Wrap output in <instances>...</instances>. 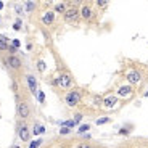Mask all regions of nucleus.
Here are the masks:
<instances>
[{
    "label": "nucleus",
    "instance_id": "f257e3e1",
    "mask_svg": "<svg viewBox=\"0 0 148 148\" xmlns=\"http://www.w3.org/2000/svg\"><path fill=\"white\" fill-rule=\"evenodd\" d=\"M52 84L56 85V87H60L61 90H69L74 85V81H73V76H71L69 73H61L53 79Z\"/></svg>",
    "mask_w": 148,
    "mask_h": 148
},
{
    "label": "nucleus",
    "instance_id": "f03ea898",
    "mask_svg": "<svg viewBox=\"0 0 148 148\" xmlns=\"http://www.w3.org/2000/svg\"><path fill=\"white\" fill-rule=\"evenodd\" d=\"M81 101H82V92L77 90V89L69 90V92L64 95V103H66V106H69V108H76Z\"/></svg>",
    "mask_w": 148,
    "mask_h": 148
},
{
    "label": "nucleus",
    "instance_id": "7ed1b4c3",
    "mask_svg": "<svg viewBox=\"0 0 148 148\" xmlns=\"http://www.w3.org/2000/svg\"><path fill=\"white\" fill-rule=\"evenodd\" d=\"M16 134H18V137L21 142H29L31 138V129L27 126L26 122H18V126H16Z\"/></svg>",
    "mask_w": 148,
    "mask_h": 148
},
{
    "label": "nucleus",
    "instance_id": "20e7f679",
    "mask_svg": "<svg viewBox=\"0 0 148 148\" xmlns=\"http://www.w3.org/2000/svg\"><path fill=\"white\" fill-rule=\"evenodd\" d=\"M16 114L21 121H26L31 116V106L27 101H18V106H16Z\"/></svg>",
    "mask_w": 148,
    "mask_h": 148
},
{
    "label": "nucleus",
    "instance_id": "39448f33",
    "mask_svg": "<svg viewBox=\"0 0 148 148\" xmlns=\"http://www.w3.org/2000/svg\"><path fill=\"white\" fill-rule=\"evenodd\" d=\"M3 63H5V66H7V68H10V69H13V71H19L23 68L21 58H18L16 55H8L7 58L3 60Z\"/></svg>",
    "mask_w": 148,
    "mask_h": 148
},
{
    "label": "nucleus",
    "instance_id": "423d86ee",
    "mask_svg": "<svg viewBox=\"0 0 148 148\" xmlns=\"http://www.w3.org/2000/svg\"><path fill=\"white\" fill-rule=\"evenodd\" d=\"M64 21L66 23H76L81 18V13H79V7H68V10L64 11L63 15Z\"/></svg>",
    "mask_w": 148,
    "mask_h": 148
},
{
    "label": "nucleus",
    "instance_id": "0eeeda50",
    "mask_svg": "<svg viewBox=\"0 0 148 148\" xmlns=\"http://www.w3.org/2000/svg\"><path fill=\"white\" fill-rule=\"evenodd\" d=\"M79 13H81V18L84 19V21H90L93 16V8L90 3H84L81 8H79Z\"/></svg>",
    "mask_w": 148,
    "mask_h": 148
},
{
    "label": "nucleus",
    "instance_id": "6e6552de",
    "mask_svg": "<svg viewBox=\"0 0 148 148\" xmlns=\"http://www.w3.org/2000/svg\"><path fill=\"white\" fill-rule=\"evenodd\" d=\"M24 81H26V85H27V89H29V92L34 93V95H37V79H36V76L26 74V76H24Z\"/></svg>",
    "mask_w": 148,
    "mask_h": 148
},
{
    "label": "nucleus",
    "instance_id": "1a4fd4ad",
    "mask_svg": "<svg viewBox=\"0 0 148 148\" xmlns=\"http://www.w3.org/2000/svg\"><path fill=\"white\" fill-rule=\"evenodd\" d=\"M126 77H127V81H129L130 84L137 85L138 82L142 81V73H140V71H137V69H129V71H127V74H126Z\"/></svg>",
    "mask_w": 148,
    "mask_h": 148
},
{
    "label": "nucleus",
    "instance_id": "9d476101",
    "mask_svg": "<svg viewBox=\"0 0 148 148\" xmlns=\"http://www.w3.org/2000/svg\"><path fill=\"white\" fill-rule=\"evenodd\" d=\"M42 23H44L45 26H52L53 23H55V11L53 10H47L42 15Z\"/></svg>",
    "mask_w": 148,
    "mask_h": 148
},
{
    "label": "nucleus",
    "instance_id": "9b49d317",
    "mask_svg": "<svg viewBox=\"0 0 148 148\" xmlns=\"http://www.w3.org/2000/svg\"><path fill=\"white\" fill-rule=\"evenodd\" d=\"M66 10H68L66 2H58V3H55V7H53V11H55V13H60V15H64Z\"/></svg>",
    "mask_w": 148,
    "mask_h": 148
},
{
    "label": "nucleus",
    "instance_id": "f8f14e48",
    "mask_svg": "<svg viewBox=\"0 0 148 148\" xmlns=\"http://www.w3.org/2000/svg\"><path fill=\"white\" fill-rule=\"evenodd\" d=\"M116 101H118V98H116V97H106V98H103V105H105V106H108V108L114 106Z\"/></svg>",
    "mask_w": 148,
    "mask_h": 148
},
{
    "label": "nucleus",
    "instance_id": "ddd939ff",
    "mask_svg": "<svg viewBox=\"0 0 148 148\" xmlns=\"http://www.w3.org/2000/svg\"><path fill=\"white\" fill-rule=\"evenodd\" d=\"M8 39L5 36H0V52H5V50H8Z\"/></svg>",
    "mask_w": 148,
    "mask_h": 148
},
{
    "label": "nucleus",
    "instance_id": "4468645a",
    "mask_svg": "<svg viewBox=\"0 0 148 148\" xmlns=\"http://www.w3.org/2000/svg\"><path fill=\"white\" fill-rule=\"evenodd\" d=\"M36 8H37L36 2H26V3H24V10H26L27 13H34V11H36Z\"/></svg>",
    "mask_w": 148,
    "mask_h": 148
},
{
    "label": "nucleus",
    "instance_id": "2eb2a0df",
    "mask_svg": "<svg viewBox=\"0 0 148 148\" xmlns=\"http://www.w3.org/2000/svg\"><path fill=\"white\" fill-rule=\"evenodd\" d=\"M42 143H44V140H42V138L39 137V138H36V140H32V142H31V143H29V147H27V148H39Z\"/></svg>",
    "mask_w": 148,
    "mask_h": 148
},
{
    "label": "nucleus",
    "instance_id": "dca6fc26",
    "mask_svg": "<svg viewBox=\"0 0 148 148\" xmlns=\"http://www.w3.org/2000/svg\"><path fill=\"white\" fill-rule=\"evenodd\" d=\"M118 93L119 95H129V93H132V89H130V87H121V89L118 90Z\"/></svg>",
    "mask_w": 148,
    "mask_h": 148
},
{
    "label": "nucleus",
    "instance_id": "f3484780",
    "mask_svg": "<svg viewBox=\"0 0 148 148\" xmlns=\"http://www.w3.org/2000/svg\"><path fill=\"white\" fill-rule=\"evenodd\" d=\"M42 132H45V127L40 126V124L37 122L36 126H34V134H36V135H39V134H42Z\"/></svg>",
    "mask_w": 148,
    "mask_h": 148
},
{
    "label": "nucleus",
    "instance_id": "a211bd4d",
    "mask_svg": "<svg viewBox=\"0 0 148 148\" xmlns=\"http://www.w3.org/2000/svg\"><path fill=\"white\" fill-rule=\"evenodd\" d=\"M45 68H47L45 66V61L44 60H39V61H37V69H39V73H44Z\"/></svg>",
    "mask_w": 148,
    "mask_h": 148
},
{
    "label": "nucleus",
    "instance_id": "6ab92c4d",
    "mask_svg": "<svg viewBox=\"0 0 148 148\" xmlns=\"http://www.w3.org/2000/svg\"><path fill=\"white\" fill-rule=\"evenodd\" d=\"M93 105H95V106H100V105H103V98H101L100 95H95V97H93Z\"/></svg>",
    "mask_w": 148,
    "mask_h": 148
},
{
    "label": "nucleus",
    "instance_id": "aec40b11",
    "mask_svg": "<svg viewBox=\"0 0 148 148\" xmlns=\"http://www.w3.org/2000/svg\"><path fill=\"white\" fill-rule=\"evenodd\" d=\"M89 129H90V126H89V124H82V126L77 129V132H79V134H82V132H87Z\"/></svg>",
    "mask_w": 148,
    "mask_h": 148
},
{
    "label": "nucleus",
    "instance_id": "412c9836",
    "mask_svg": "<svg viewBox=\"0 0 148 148\" xmlns=\"http://www.w3.org/2000/svg\"><path fill=\"white\" fill-rule=\"evenodd\" d=\"M95 5H97L98 8H101V10H105V8H106L110 3H108V2H101V0H100V2H95Z\"/></svg>",
    "mask_w": 148,
    "mask_h": 148
},
{
    "label": "nucleus",
    "instance_id": "4be33fe9",
    "mask_svg": "<svg viewBox=\"0 0 148 148\" xmlns=\"http://www.w3.org/2000/svg\"><path fill=\"white\" fill-rule=\"evenodd\" d=\"M106 122H110V118H100L97 119V126H101V124H106Z\"/></svg>",
    "mask_w": 148,
    "mask_h": 148
},
{
    "label": "nucleus",
    "instance_id": "5701e85b",
    "mask_svg": "<svg viewBox=\"0 0 148 148\" xmlns=\"http://www.w3.org/2000/svg\"><path fill=\"white\" fill-rule=\"evenodd\" d=\"M37 100L40 101V103H44V101H45V95H44V92H40V90L37 92Z\"/></svg>",
    "mask_w": 148,
    "mask_h": 148
},
{
    "label": "nucleus",
    "instance_id": "b1692460",
    "mask_svg": "<svg viewBox=\"0 0 148 148\" xmlns=\"http://www.w3.org/2000/svg\"><path fill=\"white\" fill-rule=\"evenodd\" d=\"M8 53H10V55H16V52H18V48H15L13 47V45H10V47H8V50H7Z\"/></svg>",
    "mask_w": 148,
    "mask_h": 148
},
{
    "label": "nucleus",
    "instance_id": "393cba45",
    "mask_svg": "<svg viewBox=\"0 0 148 148\" xmlns=\"http://www.w3.org/2000/svg\"><path fill=\"white\" fill-rule=\"evenodd\" d=\"M63 126H64V127H69V129H71V127L76 126V122H74V121H64V122H63Z\"/></svg>",
    "mask_w": 148,
    "mask_h": 148
},
{
    "label": "nucleus",
    "instance_id": "a878e982",
    "mask_svg": "<svg viewBox=\"0 0 148 148\" xmlns=\"http://www.w3.org/2000/svg\"><path fill=\"white\" fill-rule=\"evenodd\" d=\"M13 29H15V31H19V29H21V19H16V23L13 24Z\"/></svg>",
    "mask_w": 148,
    "mask_h": 148
},
{
    "label": "nucleus",
    "instance_id": "bb28decb",
    "mask_svg": "<svg viewBox=\"0 0 148 148\" xmlns=\"http://www.w3.org/2000/svg\"><path fill=\"white\" fill-rule=\"evenodd\" d=\"M69 132H71L69 127H61V129H60V134H61V135H66V134H69Z\"/></svg>",
    "mask_w": 148,
    "mask_h": 148
},
{
    "label": "nucleus",
    "instance_id": "cd10ccee",
    "mask_svg": "<svg viewBox=\"0 0 148 148\" xmlns=\"http://www.w3.org/2000/svg\"><path fill=\"white\" fill-rule=\"evenodd\" d=\"M81 119H82V113H76L73 121H74V122H81Z\"/></svg>",
    "mask_w": 148,
    "mask_h": 148
},
{
    "label": "nucleus",
    "instance_id": "c85d7f7f",
    "mask_svg": "<svg viewBox=\"0 0 148 148\" xmlns=\"http://www.w3.org/2000/svg\"><path fill=\"white\" fill-rule=\"evenodd\" d=\"M129 132H130V129H121V130H119V134H121V135H127Z\"/></svg>",
    "mask_w": 148,
    "mask_h": 148
},
{
    "label": "nucleus",
    "instance_id": "c756f323",
    "mask_svg": "<svg viewBox=\"0 0 148 148\" xmlns=\"http://www.w3.org/2000/svg\"><path fill=\"white\" fill-rule=\"evenodd\" d=\"M77 148H93V147H90L89 143H81V145H77Z\"/></svg>",
    "mask_w": 148,
    "mask_h": 148
},
{
    "label": "nucleus",
    "instance_id": "7c9ffc66",
    "mask_svg": "<svg viewBox=\"0 0 148 148\" xmlns=\"http://www.w3.org/2000/svg\"><path fill=\"white\" fill-rule=\"evenodd\" d=\"M11 45H13V47H15V48H19V45H21V44H19V40H16V39H15V40H13V44H11Z\"/></svg>",
    "mask_w": 148,
    "mask_h": 148
},
{
    "label": "nucleus",
    "instance_id": "2f4dec72",
    "mask_svg": "<svg viewBox=\"0 0 148 148\" xmlns=\"http://www.w3.org/2000/svg\"><path fill=\"white\" fill-rule=\"evenodd\" d=\"M16 13H18V15H21V13H23V7H21V5H16Z\"/></svg>",
    "mask_w": 148,
    "mask_h": 148
},
{
    "label": "nucleus",
    "instance_id": "473e14b6",
    "mask_svg": "<svg viewBox=\"0 0 148 148\" xmlns=\"http://www.w3.org/2000/svg\"><path fill=\"white\" fill-rule=\"evenodd\" d=\"M2 8H3V2H0V10H2Z\"/></svg>",
    "mask_w": 148,
    "mask_h": 148
},
{
    "label": "nucleus",
    "instance_id": "72a5a7b5",
    "mask_svg": "<svg viewBox=\"0 0 148 148\" xmlns=\"http://www.w3.org/2000/svg\"><path fill=\"white\" fill-rule=\"evenodd\" d=\"M11 148H19V147H18V145H13V147H11Z\"/></svg>",
    "mask_w": 148,
    "mask_h": 148
},
{
    "label": "nucleus",
    "instance_id": "f704fd0d",
    "mask_svg": "<svg viewBox=\"0 0 148 148\" xmlns=\"http://www.w3.org/2000/svg\"><path fill=\"white\" fill-rule=\"evenodd\" d=\"M147 82H148V76H147Z\"/></svg>",
    "mask_w": 148,
    "mask_h": 148
}]
</instances>
